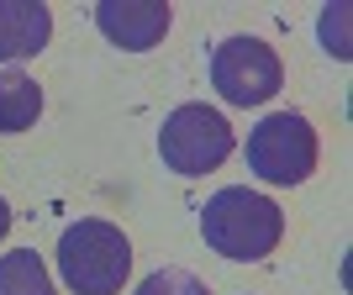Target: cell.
Segmentation results:
<instances>
[{
    "mask_svg": "<svg viewBox=\"0 0 353 295\" xmlns=\"http://www.w3.org/2000/svg\"><path fill=\"white\" fill-rule=\"evenodd\" d=\"M11 232V206H6V201H0V237Z\"/></svg>",
    "mask_w": 353,
    "mask_h": 295,
    "instance_id": "obj_11",
    "label": "cell"
},
{
    "mask_svg": "<svg viewBox=\"0 0 353 295\" xmlns=\"http://www.w3.org/2000/svg\"><path fill=\"white\" fill-rule=\"evenodd\" d=\"M201 237H206V248H216L232 264H259V258H269L280 248L285 211L269 195L248 190V185H227L201 211Z\"/></svg>",
    "mask_w": 353,
    "mask_h": 295,
    "instance_id": "obj_1",
    "label": "cell"
},
{
    "mask_svg": "<svg viewBox=\"0 0 353 295\" xmlns=\"http://www.w3.org/2000/svg\"><path fill=\"white\" fill-rule=\"evenodd\" d=\"M316 132L301 111H274L248 132V169L264 185H301V179L316 174Z\"/></svg>",
    "mask_w": 353,
    "mask_h": 295,
    "instance_id": "obj_4",
    "label": "cell"
},
{
    "mask_svg": "<svg viewBox=\"0 0 353 295\" xmlns=\"http://www.w3.org/2000/svg\"><path fill=\"white\" fill-rule=\"evenodd\" d=\"M211 85L221 90L227 105H264L280 95L285 85V69H280V53L264 43V37H227L216 43L211 53Z\"/></svg>",
    "mask_w": 353,
    "mask_h": 295,
    "instance_id": "obj_5",
    "label": "cell"
},
{
    "mask_svg": "<svg viewBox=\"0 0 353 295\" xmlns=\"http://www.w3.org/2000/svg\"><path fill=\"white\" fill-rule=\"evenodd\" d=\"M53 37V11L43 0H0V63L37 59Z\"/></svg>",
    "mask_w": 353,
    "mask_h": 295,
    "instance_id": "obj_7",
    "label": "cell"
},
{
    "mask_svg": "<svg viewBox=\"0 0 353 295\" xmlns=\"http://www.w3.org/2000/svg\"><path fill=\"white\" fill-rule=\"evenodd\" d=\"M43 116V90L21 69H0V132H27Z\"/></svg>",
    "mask_w": 353,
    "mask_h": 295,
    "instance_id": "obj_8",
    "label": "cell"
},
{
    "mask_svg": "<svg viewBox=\"0 0 353 295\" xmlns=\"http://www.w3.org/2000/svg\"><path fill=\"white\" fill-rule=\"evenodd\" d=\"M59 274L74 295H117L132 274V243L117 221L79 216L59 237Z\"/></svg>",
    "mask_w": 353,
    "mask_h": 295,
    "instance_id": "obj_2",
    "label": "cell"
},
{
    "mask_svg": "<svg viewBox=\"0 0 353 295\" xmlns=\"http://www.w3.org/2000/svg\"><path fill=\"white\" fill-rule=\"evenodd\" d=\"M132 295H206V280L190 274V269H179V264H169V269H153Z\"/></svg>",
    "mask_w": 353,
    "mask_h": 295,
    "instance_id": "obj_10",
    "label": "cell"
},
{
    "mask_svg": "<svg viewBox=\"0 0 353 295\" xmlns=\"http://www.w3.org/2000/svg\"><path fill=\"white\" fill-rule=\"evenodd\" d=\"M159 153H163V163L185 179L211 174L216 163L232 159V127H227L221 111H211V105H201V101L174 105L159 127Z\"/></svg>",
    "mask_w": 353,
    "mask_h": 295,
    "instance_id": "obj_3",
    "label": "cell"
},
{
    "mask_svg": "<svg viewBox=\"0 0 353 295\" xmlns=\"http://www.w3.org/2000/svg\"><path fill=\"white\" fill-rule=\"evenodd\" d=\"M174 11L163 0H95V27L111 48L121 53H148L163 43Z\"/></svg>",
    "mask_w": 353,
    "mask_h": 295,
    "instance_id": "obj_6",
    "label": "cell"
},
{
    "mask_svg": "<svg viewBox=\"0 0 353 295\" xmlns=\"http://www.w3.org/2000/svg\"><path fill=\"white\" fill-rule=\"evenodd\" d=\"M0 295H59L53 290V274L32 248H16L0 258Z\"/></svg>",
    "mask_w": 353,
    "mask_h": 295,
    "instance_id": "obj_9",
    "label": "cell"
}]
</instances>
